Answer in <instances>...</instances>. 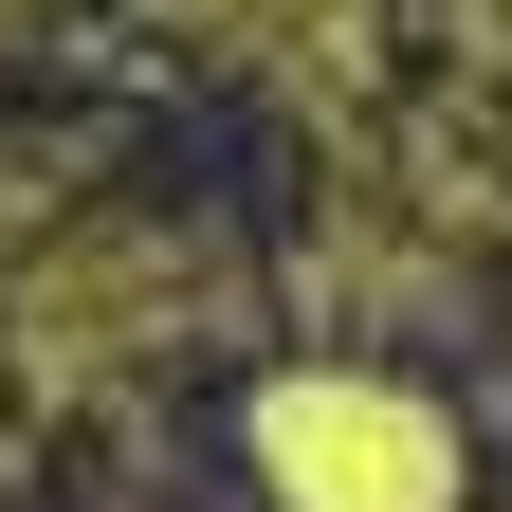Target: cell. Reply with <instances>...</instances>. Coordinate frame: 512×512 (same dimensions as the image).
<instances>
[{
    "mask_svg": "<svg viewBox=\"0 0 512 512\" xmlns=\"http://www.w3.org/2000/svg\"><path fill=\"white\" fill-rule=\"evenodd\" d=\"M256 494L275 512H458L476 494V439L458 403H421L403 366H275L256 384Z\"/></svg>",
    "mask_w": 512,
    "mask_h": 512,
    "instance_id": "6da1fadb",
    "label": "cell"
},
{
    "mask_svg": "<svg viewBox=\"0 0 512 512\" xmlns=\"http://www.w3.org/2000/svg\"><path fill=\"white\" fill-rule=\"evenodd\" d=\"M183 311H202V293H183V256H165L147 220H110V238H74V256H37L19 366H37V384H110V366H147Z\"/></svg>",
    "mask_w": 512,
    "mask_h": 512,
    "instance_id": "7a4b0ae2",
    "label": "cell"
},
{
    "mask_svg": "<svg viewBox=\"0 0 512 512\" xmlns=\"http://www.w3.org/2000/svg\"><path fill=\"white\" fill-rule=\"evenodd\" d=\"M384 19H403V0H256V55H275L293 92H366V55H384Z\"/></svg>",
    "mask_w": 512,
    "mask_h": 512,
    "instance_id": "3957f363",
    "label": "cell"
},
{
    "mask_svg": "<svg viewBox=\"0 0 512 512\" xmlns=\"http://www.w3.org/2000/svg\"><path fill=\"white\" fill-rule=\"evenodd\" d=\"M458 19H476V55H494V74H512V0H458Z\"/></svg>",
    "mask_w": 512,
    "mask_h": 512,
    "instance_id": "277c9868",
    "label": "cell"
}]
</instances>
